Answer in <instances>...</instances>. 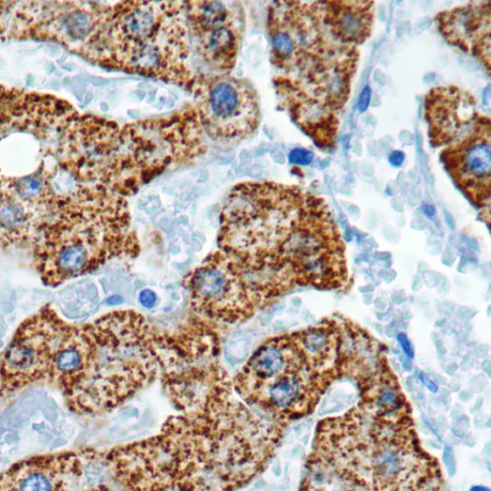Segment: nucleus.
<instances>
[{"label": "nucleus", "instance_id": "28", "mask_svg": "<svg viewBox=\"0 0 491 491\" xmlns=\"http://www.w3.org/2000/svg\"><path fill=\"white\" fill-rule=\"evenodd\" d=\"M423 210H424V213L427 215L428 218L434 217L435 212H436L435 208L432 206H425Z\"/></svg>", "mask_w": 491, "mask_h": 491}, {"label": "nucleus", "instance_id": "19", "mask_svg": "<svg viewBox=\"0 0 491 491\" xmlns=\"http://www.w3.org/2000/svg\"><path fill=\"white\" fill-rule=\"evenodd\" d=\"M50 220L18 199L0 194V249L35 241Z\"/></svg>", "mask_w": 491, "mask_h": 491}, {"label": "nucleus", "instance_id": "22", "mask_svg": "<svg viewBox=\"0 0 491 491\" xmlns=\"http://www.w3.org/2000/svg\"><path fill=\"white\" fill-rule=\"evenodd\" d=\"M372 97V89L370 87L366 86L364 88L362 94L358 102L359 112L364 113L367 110L368 106H370Z\"/></svg>", "mask_w": 491, "mask_h": 491}, {"label": "nucleus", "instance_id": "18", "mask_svg": "<svg viewBox=\"0 0 491 491\" xmlns=\"http://www.w3.org/2000/svg\"><path fill=\"white\" fill-rule=\"evenodd\" d=\"M91 353L88 325L70 326L53 362L50 380L67 396L81 379Z\"/></svg>", "mask_w": 491, "mask_h": 491}, {"label": "nucleus", "instance_id": "14", "mask_svg": "<svg viewBox=\"0 0 491 491\" xmlns=\"http://www.w3.org/2000/svg\"><path fill=\"white\" fill-rule=\"evenodd\" d=\"M424 116L428 123L430 144L449 146L469 133L484 118L477 101L455 85L430 89L424 99Z\"/></svg>", "mask_w": 491, "mask_h": 491}, {"label": "nucleus", "instance_id": "15", "mask_svg": "<svg viewBox=\"0 0 491 491\" xmlns=\"http://www.w3.org/2000/svg\"><path fill=\"white\" fill-rule=\"evenodd\" d=\"M444 40L473 56L490 75L491 5L470 2L440 12L435 18Z\"/></svg>", "mask_w": 491, "mask_h": 491}, {"label": "nucleus", "instance_id": "26", "mask_svg": "<svg viewBox=\"0 0 491 491\" xmlns=\"http://www.w3.org/2000/svg\"><path fill=\"white\" fill-rule=\"evenodd\" d=\"M420 377H421L422 382L424 384V385L427 387V389L429 391H431L432 393H437L438 392V387H437L436 384L432 380H430L423 374H421Z\"/></svg>", "mask_w": 491, "mask_h": 491}, {"label": "nucleus", "instance_id": "17", "mask_svg": "<svg viewBox=\"0 0 491 491\" xmlns=\"http://www.w3.org/2000/svg\"><path fill=\"white\" fill-rule=\"evenodd\" d=\"M324 13L331 32L343 42L357 46L372 36L375 20L374 2L329 0L324 2Z\"/></svg>", "mask_w": 491, "mask_h": 491}, {"label": "nucleus", "instance_id": "24", "mask_svg": "<svg viewBox=\"0 0 491 491\" xmlns=\"http://www.w3.org/2000/svg\"><path fill=\"white\" fill-rule=\"evenodd\" d=\"M443 459H444L445 466L448 467V470H449V474L451 476L454 475L455 470H456V465H455L454 455H453L452 450H451L450 448H449V447L445 448L444 454H443Z\"/></svg>", "mask_w": 491, "mask_h": 491}, {"label": "nucleus", "instance_id": "29", "mask_svg": "<svg viewBox=\"0 0 491 491\" xmlns=\"http://www.w3.org/2000/svg\"><path fill=\"white\" fill-rule=\"evenodd\" d=\"M470 491H491L490 488L483 486H474L470 488Z\"/></svg>", "mask_w": 491, "mask_h": 491}, {"label": "nucleus", "instance_id": "12", "mask_svg": "<svg viewBox=\"0 0 491 491\" xmlns=\"http://www.w3.org/2000/svg\"><path fill=\"white\" fill-rule=\"evenodd\" d=\"M192 49L217 75L230 74L236 64L245 30L239 3L186 2Z\"/></svg>", "mask_w": 491, "mask_h": 491}, {"label": "nucleus", "instance_id": "7", "mask_svg": "<svg viewBox=\"0 0 491 491\" xmlns=\"http://www.w3.org/2000/svg\"><path fill=\"white\" fill-rule=\"evenodd\" d=\"M202 322L173 334L158 333L155 343L164 390L183 413L206 411L232 394V381L219 362L220 343Z\"/></svg>", "mask_w": 491, "mask_h": 491}, {"label": "nucleus", "instance_id": "11", "mask_svg": "<svg viewBox=\"0 0 491 491\" xmlns=\"http://www.w3.org/2000/svg\"><path fill=\"white\" fill-rule=\"evenodd\" d=\"M69 329L50 305L26 319L0 359V386L11 391L50 379L56 353Z\"/></svg>", "mask_w": 491, "mask_h": 491}, {"label": "nucleus", "instance_id": "25", "mask_svg": "<svg viewBox=\"0 0 491 491\" xmlns=\"http://www.w3.org/2000/svg\"><path fill=\"white\" fill-rule=\"evenodd\" d=\"M405 160L404 153L402 151H394L389 158L390 163L394 167L402 166Z\"/></svg>", "mask_w": 491, "mask_h": 491}, {"label": "nucleus", "instance_id": "23", "mask_svg": "<svg viewBox=\"0 0 491 491\" xmlns=\"http://www.w3.org/2000/svg\"><path fill=\"white\" fill-rule=\"evenodd\" d=\"M397 340H398V343L399 345L402 346L404 353H405V356L409 358V359H412L413 357H414V352H413V348H412V346L411 344V342L409 341L408 339V337L402 333V334H399L397 336Z\"/></svg>", "mask_w": 491, "mask_h": 491}, {"label": "nucleus", "instance_id": "21", "mask_svg": "<svg viewBox=\"0 0 491 491\" xmlns=\"http://www.w3.org/2000/svg\"><path fill=\"white\" fill-rule=\"evenodd\" d=\"M157 301L158 297L155 292L150 289H145L142 292L140 296V301L145 307V309H153V307L157 304Z\"/></svg>", "mask_w": 491, "mask_h": 491}, {"label": "nucleus", "instance_id": "27", "mask_svg": "<svg viewBox=\"0 0 491 491\" xmlns=\"http://www.w3.org/2000/svg\"><path fill=\"white\" fill-rule=\"evenodd\" d=\"M123 302V299L119 296H113L110 299L107 300V305H117Z\"/></svg>", "mask_w": 491, "mask_h": 491}, {"label": "nucleus", "instance_id": "10", "mask_svg": "<svg viewBox=\"0 0 491 491\" xmlns=\"http://www.w3.org/2000/svg\"><path fill=\"white\" fill-rule=\"evenodd\" d=\"M193 94L199 123L213 141L239 143L258 129L260 105L249 81L230 74L202 76Z\"/></svg>", "mask_w": 491, "mask_h": 491}, {"label": "nucleus", "instance_id": "1", "mask_svg": "<svg viewBox=\"0 0 491 491\" xmlns=\"http://www.w3.org/2000/svg\"><path fill=\"white\" fill-rule=\"evenodd\" d=\"M282 425L230 401L169 420L162 433L121 447L119 468L131 491H232L264 468Z\"/></svg>", "mask_w": 491, "mask_h": 491}, {"label": "nucleus", "instance_id": "9", "mask_svg": "<svg viewBox=\"0 0 491 491\" xmlns=\"http://www.w3.org/2000/svg\"><path fill=\"white\" fill-rule=\"evenodd\" d=\"M184 286L198 314L225 324L249 320L270 301L255 276L221 251L194 269Z\"/></svg>", "mask_w": 491, "mask_h": 491}, {"label": "nucleus", "instance_id": "8", "mask_svg": "<svg viewBox=\"0 0 491 491\" xmlns=\"http://www.w3.org/2000/svg\"><path fill=\"white\" fill-rule=\"evenodd\" d=\"M114 4L22 3L15 9L10 36L52 40L100 65Z\"/></svg>", "mask_w": 491, "mask_h": 491}, {"label": "nucleus", "instance_id": "5", "mask_svg": "<svg viewBox=\"0 0 491 491\" xmlns=\"http://www.w3.org/2000/svg\"><path fill=\"white\" fill-rule=\"evenodd\" d=\"M183 2L114 4L100 66L151 77L192 92L202 75L191 64Z\"/></svg>", "mask_w": 491, "mask_h": 491}, {"label": "nucleus", "instance_id": "16", "mask_svg": "<svg viewBox=\"0 0 491 491\" xmlns=\"http://www.w3.org/2000/svg\"><path fill=\"white\" fill-rule=\"evenodd\" d=\"M79 469L72 456L28 460L5 476L0 486L3 491H69L67 476Z\"/></svg>", "mask_w": 491, "mask_h": 491}, {"label": "nucleus", "instance_id": "20", "mask_svg": "<svg viewBox=\"0 0 491 491\" xmlns=\"http://www.w3.org/2000/svg\"><path fill=\"white\" fill-rule=\"evenodd\" d=\"M314 160V153L307 149L296 148L289 153V162L299 165H310Z\"/></svg>", "mask_w": 491, "mask_h": 491}, {"label": "nucleus", "instance_id": "13", "mask_svg": "<svg viewBox=\"0 0 491 491\" xmlns=\"http://www.w3.org/2000/svg\"><path fill=\"white\" fill-rule=\"evenodd\" d=\"M445 171L456 186L479 208H489L491 196V121L477 125L440 153Z\"/></svg>", "mask_w": 491, "mask_h": 491}, {"label": "nucleus", "instance_id": "2", "mask_svg": "<svg viewBox=\"0 0 491 491\" xmlns=\"http://www.w3.org/2000/svg\"><path fill=\"white\" fill-rule=\"evenodd\" d=\"M267 27L282 106L319 148L333 149L358 69L357 46L331 32L324 2L273 3Z\"/></svg>", "mask_w": 491, "mask_h": 491}, {"label": "nucleus", "instance_id": "3", "mask_svg": "<svg viewBox=\"0 0 491 491\" xmlns=\"http://www.w3.org/2000/svg\"><path fill=\"white\" fill-rule=\"evenodd\" d=\"M138 252L125 197L99 184L77 183L58 195L52 218L34 241V264L43 284L56 287Z\"/></svg>", "mask_w": 491, "mask_h": 491}, {"label": "nucleus", "instance_id": "4", "mask_svg": "<svg viewBox=\"0 0 491 491\" xmlns=\"http://www.w3.org/2000/svg\"><path fill=\"white\" fill-rule=\"evenodd\" d=\"M320 199L288 184H238L223 207L219 251L252 273L273 299L285 294L297 285L289 244Z\"/></svg>", "mask_w": 491, "mask_h": 491}, {"label": "nucleus", "instance_id": "6", "mask_svg": "<svg viewBox=\"0 0 491 491\" xmlns=\"http://www.w3.org/2000/svg\"><path fill=\"white\" fill-rule=\"evenodd\" d=\"M87 325L90 357L66 398L81 412L111 410L156 378L160 365L155 330L143 315L132 310L112 312Z\"/></svg>", "mask_w": 491, "mask_h": 491}, {"label": "nucleus", "instance_id": "30", "mask_svg": "<svg viewBox=\"0 0 491 491\" xmlns=\"http://www.w3.org/2000/svg\"><path fill=\"white\" fill-rule=\"evenodd\" d=\"M90 491H112V490L106 487V486H99V487L92 489Z\"/></svg>", "mask_w": 491, "mask_h": 491}]
</instances>
